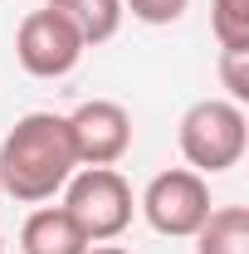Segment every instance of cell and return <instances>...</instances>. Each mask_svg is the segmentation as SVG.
I'll list each match as a JSON object with an SVG mask.
<instances>
[{
    "label": "cell",
    "instance_id": "8992f818",
    "mask_svg": "<svg viewBox=\"0 0 249 254\" xmlns=\"http://www.w3.org/2000/svg\"><path fill=\"white\" fill-rule=\"evenodd\" d=\"M68 142L78 166H118L132 152V113L113 98H88L68 118Z\"/></svg>",
    "mask_w": 249,
    "mask_h": 254
},
{
    "label": "cell",
    "instance_id": "8fae6325",
    "mask_svg": "<svg viewBox=\"0 0 249 254\" xmlns=\"http://www.w3.org/2000/svg\"><path fill=\"white\" fill-rule=\"evenodd\" d=\"M220 83L230 103H249V49H220Z\"/></svg>",
    "mask_w": 249,
    "mask_h": 254
},
{
    "label": "cell",
    "instance_id": "5bb4252c",
    "mask_svg": "<svg viewBox=\"0 0 249 254\" xmlns=\"http://www.w3.org/2000/svg\"><path fill=\"white\" fill-rule=\"evenodd\" d=\"M0 200H5V195H0ZM0 254H5V240H0Z\"/></svg>",
    "mask_w": 249,
    "mask_h": 254
},
{
    "label": "cell",
    "instance_id": "4fadbf2b",
    "mask_svg": "<svg viewBox=\"0 0 249 254\" xmlns=\"http://www.w3.org/2000/svg\"><path fill=\"white\" fill-rule=\"evenodd\" d=\"M88 254H132V250H127V245H113V240H108V245H88Z\"/></svg>",
    "mask_w": 249,
    "mask_h": 254
},
{
    "label": "cell",
    "instance_id": "30bf717a",
    "mask_svg": "<svg viewBox=\"0 0 249 254\" xmlns=\"http://www.w3.org/2000/svg\"><path fill=\"white\" fill-rule=\"evenodd\" d=\"M210 34L220 49H249V0H210Z\"/></svg>",
    "mask_w": 249,
    "mask_h": 254
},
{
    "label": "cell",
    "instance_id": "6da1fadb",
    "mask_svg": "<svg viewBox=\"0 0 249 254\" xmlns=\"http://www.w3.org/2000/svg\"><path fill=\"white\" fill-rule=\"evenodd\" d=\"M73 171L78 161H73L68 123L59 113H25L0 142V195L20 205L54 200Z\"/></svg>",
    "mask_w": 249,
    "mask_h": 254
},
{
    "label": "cell",
    "instance_id": "5b68a950",
    "mask_svg": "<svg viewBox=\"0 0 249 254\" xmlns=\"http://www.w3.org/2000/svg\"><path fill=\"white\" fill-rule=\"evenodd\" d=\"M15 59H20V68L30 78H44V83L49 78H68L78 68V59H83V39H78V30L63 15H54L44 5V10H30L20 20V30H15Z\"/></svg>",
    "mask_w": 249,
    "mask_h": 254
},
{
    "label": "cell",
    "instance_id": "7c38bea8",
    "mask_svg": "<svg viewBox=\"0 0 249 254\" xmlns=\"http://www.w3.org/2000/svg\"><path fill=\"white\" fill-rule=\"evenodd\" d=\"M123 10H132V20L142 25H176L190 10V0H123Z\"/></svg>",
    "mask_w": 249,
    "mask_h": 254
},
{
    "label": "cell",
    "instance_id": "9c48e42d",
    "mask_svg": "<svg viewBox=\"0 0 249 254\" xmlns=\"http://www.w3.org/2000/svg\"><path fill=\"white\" fill-rule=\"evenodd\" d=\"M190 240H195V254H249V210L215 205Z\"/></svg>",
    "mask_w": 249,
    "mask_h": 254
},
{
    "label": "cell",
    "instance_id": "ba28073f",
    "mask_svg": "<svg viewBox=\"0 0 249 254\" xmlns=\"http://www.w3.org/2000/svg\"><path fill=\"white\" fill-rule=\"evenodd\" d=\"M49 10L63 15L78 39H83V49H98V44H108L113 34L123 30V0H49Z\"/></svg>",
    "mask_w": 249,
    "mask_h": 254
},
{
    "label": "cell",
    "instance_id": "277c9868",
    "mask_svg": "<svg viewBox=\"0 0 249 254\" xmlns=\"http://www.w3.org/2000/svg\"><path fill=\"white\" fill-rule=\"evenodd\" d=\"M137 210L147 215L156 235H166V240H190L205 215L215 210L210 205V181L200 176V171H190V166H171V171H156L147 190H142V200H137Z\"/></svg>",
    "mask_w": 249,
    "mask_h": 254
},
{
    "label": "cell",
    "instance_id": "7a4b0ae2",
    "mask_svg": "<svg viewBox=\"0 0 249 254\" xmlns=\"http://www.w3.org/2000/svg\"><path fill=\"white\" fill-rule=\"evenodd\" d=\"M176 147L186 157L190 171L200 176H220L230 166L245 161L249 147V118L240 103L230 98H200L181 113V127H176Z\"/></svg>",
    "mask_w": 249,
    "mask_h": 254
},
{
    "label": "cell",
    "instance_id": "52a82bcc",
    "mask_svg": "<svg viewBox=\"0 0 249 254\" xmlns=\"http://www.w3.org/2000/svg\"><path fill=\"white\" fill-rule=\"evenodd\" d=\"M20 254H88V240L63 205H39L20 225Z\"/></svg>",
    "mask_w": 249,
    "mask_h": 254
},
{
    "label": "cell",
    "instance_id": "3957f363",
    "mask_svg": "<svg viewBox=\"0 0 249 254\" xmlns=\"http://www.w3.org/2000/svg\"><path fill=\"white\" fill-rule=\"evenodd\" d=\"M63 210L73 215L88 245H108L132 225L137 200H132V186L118 166H78L63 186Z\"/></svg>",
    "mask_w": 249,
    "mask_h": 254
}]
</instances>
